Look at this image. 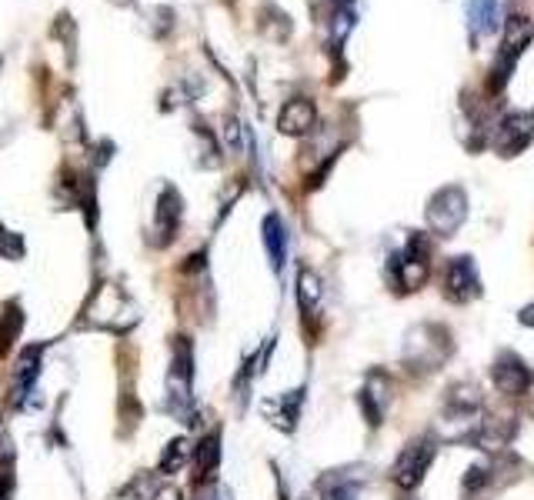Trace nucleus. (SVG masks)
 <instances>
[{"mask_svg":"<svg viewBox=\"0 0 534 500\" xmlns=\"http://www.w3.org/2000/svg\"><path fill=\"white\" fill-rule=\"evenodd\" d=\"M388 277L401 294L404 290L414 294V290H421L424 284H428V277H431V237L421 234V230H411L408 240H404L401 254H391V260H388Z\"/></svg>","mask_w":534,"mask_h":500,"instance_id":"obj_1","label":"nucleus"},{"mask_svg":"<svg viewBox=\"0 0 534 500\" xmlns=\"http://www.w3.org/2000/svg\"><path fill=\"white\" fill-rule=\"evenodd\" d=\"M424 217H428V227L434 237H454L464 220H468V194H464L458 184L441 187L438 194L428 200Z\"/></svg>","mask_w":534,"mask_h":500,"instance_id":"obj_2","label":"nucleus"},{"mask_svg":"<svg viewBox=\"0 0 534 500\" xmlns=\"http://www.w3.org/2000/svg\"><path fill=\"white\" fill-rule=\"evenodd\" d=\"M434 450H438V444H434V437H418L411 440L408 447L401 450L398 460H394L391 467V480L398 484L401 490H414L424 480V474H428L431 460H434Z\"/></svg>","mask_w":534,"mask_h":500,"instance_id":"obj_3","label":"nucleus"},{"mask_svg":"<svg viewBox=\"0 0 534 500\" xmlns=\"http://www.w3.org/2000/svg\"><path fill=\"white\" fill-rule=\"evenodd\" d=\"M491 384L498 387L501 394L521 397L534 387V370L528 367V360L518 357L514 350H501L491 367Z\"/></svg>","mask_w":534,"mask_h":500,"instance_id":"obj_4","label":"nucleus"},{"mask_svg":"<svg viewBox=\"0 0 534 500\" xmlns=\"http://www.w3.org/2000/svg\"><path fill=\"white\" fill-rule=\"evenodd\" d=\"M531 140H534V114H528V110L504 114L498 130H494V150L501 157H518Z\"/></svg>","mask_w":534,"mask_h":500,"instance_id":"obj_5","label":"nucleus"},{"mask_svg":"<svg viewBox=\"0 0 534 500\" xmlns=\"http://www.w3.org/2000/svg\"><path fill=\"white\" fill-rule=\"evenodd\" d=\"M444 297L454 300V304H468V300L481 297V277L474 260L464 257H451L448 267H444Z\"/></svg>","mask_w":534,"mask_h":500,"instance_id":"obj_6","label":"nucleus"},{"mask_svg":"<svg viewBox=\"0 0 534 500\" xmlns=\"http://www.w3.org/2000/svg\"><path fill=\"white\" fill-rule=\"evenodd\" d=\"M318 124V107L308 97H294L281 107L278 114V130L284 137H304L311 134V127Z\"/></svg>","mask_w":534,"mask_h":500,"instance_id":"obj_7","label":"nucleus"},{"mask_svg":"<svg viewBox=\"0 0 534 500\" xmlns=\"http://www.w3.org/2000/svg\"><path fill=\"white\" fill-rule=\"evenodd\" d=\"M301 407H304V387L301 390H288V394H274V397H267L261 410H264V417L271 420V424H278L281 430H294V424H298V417H301Z\"/></svg>","mask_w":534,"mask_h":500,"instance_id":"obj_8","label":"nucleus"},{"mask_svg":"<svg viewBox=\"0 0 534 500\" xmlns=\"http://www.w3.org/2000/svg\"><path fill=\"white\" fill-rule=\"evenodd\" d=\"M498 0H468V30H471V44L478 47L481 40H488L498 34Z\"/></svg>","mask_w":534,"mask_h":500,"instance_id":"obj_9","label":"nucleus"},{"mask_svg":"<svg viewBox=\"0 0 534 500\" xmlns=\"http://www.w3.org/2000/svg\"><path fill=\"white\" fill-rule=\"evenodd\" d=\"M534 40V20L524 14H511L504 20V40H501V54L508 57H521L528 44Z\"/></svg>","mask_w":534,"mask_h":500,"instance_id":"obj_10","label":"nucleus"},{"mask_svg":"<svg viewBox=\"0 0 534 500\" xmlns=\"http://www.w3.org/2000/svg\"><path fill=\"white\" fill-rule=\"evenodd\" d=\"M388 380H384L381 374H371L368 377V384H364L361 390V410L368 414V424L378 427L381 424V417H384V404H388Z\"/></svg>","mask_w":534,"mask_h":500,"instance_id":"obj_11","label":"nucleus"},{"mask_svg":"<svg viewBox=\"0 0 534 500\" xmlns=\"http://www.w3.org/2000/svg\"><path fill=\"white\" fill-rule=\"evenodd\" d=\"M264 247L267 257H271V267L281 270L284 260H288V230H284V220L278 214L264 217Z\"/></svg>","mask_w":534,"mask_h":500,"instance_id":"obj_12","label":"nucleus"},{"mask_svg":"<svg viewBox=\"0 0 534 500\" xmlns=\"http://www.w3.org/2000/svg\"><path fill=\"white\" fill-rule=\"evenodd\" d=\"M321 297H324L321 277L314 274V270L304 267L301 274H298V307L308 317H314V314H318V307H321Z\"/></svg>","mask_w":534,"mask_h":500,"instance_id":"obj_13","label":"nucleus"},{"mask_svg":"<svg viewBox=\"0 0 534 500\" xmlns=\"http://www.w3.org/2000/svg\"><path fill=\"white\" fill-rule=\"evenodd\" d=\"M217 464H221V437L211 434V437H204L201 444L194 447V470H197V477L207 480Z\"/></svg>","mask_w":534,"mask_h":500,"instance_id":"obj_14","label":"nucleus"},{"mask_svg":"<svg viewBox=\"0 0 534 500\" xmlns=\"http://www.w3.org/2000/svg\"><path fill=\"white\" fill-rule=\"evenodd\" d=\"M177 220H181V197H177L174 187H164L161 200H157V224H161V230H167V237H171Z\"/></svg>","mask_w":534,"mask_h":500,"instance_id":"obj_15","label":"nucleus"},{"mask_svg":"<svg viewBox=\"0 0 534 500\" xmlns=\"http://www.w3.org/2000/svg\"><path fill=\"white\" fill-rule=\"evenodd\" d=\"M354 24H358V14H354V7H334V14L328 20V30H331V44L334 50L341 54L344 40H348V34L354 30Z\"/></svg>","mask_w":534,"mask_h":500,"instance_id":"obj_16","label":"nucleus"},{"mask_svg":"<svg viewBox=\"0 0 534 500\" xmlns=\"http://www.w3.org/2000/svg\"><path fill=\"white\" fill-rule=\"evenodd\" d=\"M321 497L324 500H358V484L341 474H334L321 484Z\"/></svg>","mask_w":534,"mask_h":500,"instance_id":"obj_17","label":"nucleus"},{"mask_svg":"<svg viewBox=\"0 0 534 500\" xmlns=\"http://www.w3.org/2000/svg\"><path fill=\"white\" fill-rule=\"evenodd\" d=\"M488 480H491V464H471L468 477H464V490L474 494V490H481Z\"/></svg>","mask_w":534,"mask_h":500,"instance_id":"obj_18","label":"nucleus"},{"mask_svg":"<svg viewBox=\"0 0 534 500\" xmlns=\"http://www.w3.org/2000/svg\"><path fill=\"white\" fill-rule=\"evenodd\" d=\"M184 457H187V447H184V440H174V444L167 447L164 460H161V470H167V474H174V470L184 464Z\"/></svg>","mask_w":534,"mask_h":500,"instance_id":"obj_19","label":"nucleus"},{"mask_svg":"<svg viewBox=\"0 0 534 500\" xmlns=\"http://www.w3.org/2000/svg\"><path fill=\"white\" fill-rule=\"evenodd\" d=\"M191 500H231V494H227L221 484H214V480H204V484L194 490Z\"/></svg>","mask_w":534,"mask_h":500,"instance_id":"obj_20","label":"nucleus"},{"mask_svg":"<svg viewBox=\"0 0 534 500\" xmlns=\"http://www.w3.org/2000/svg\"><path fill=\"white\" fill-rule=\"evenodd\" d=\"M518 320H521L524 327H534V304H528V307H524L521 314H518Z\"/></svg>","mask_w":534,"mask_h":500,"instance_id":"obj_21","label":"nucleus"},{"mask_svg":"<svg viewBox=\"0 0 534 500\" xmlns=\"http://www.w3.org/2000/svg\"><path fill=\"white\" fill-rule=\"evenodd\" d=\"M334 7H354V0H331Z\"/></svg>","mask_w":534,"mask_h":500,"instance_id":"obj_22","label":"nucleus"},{"mask_svg":"<svg viewBox=\"0 0 534 500\" xmlns=\"http://www.w3.org/2000/svg\"><path fill=\"white\" fill-rule=\"evenodd\" d=\"M311 4H318V0H311Z\"/></svg>","mask_w":534,"mask_h":500,"instance_id":"obj_23","label":"nucleus"}]
</instances>
